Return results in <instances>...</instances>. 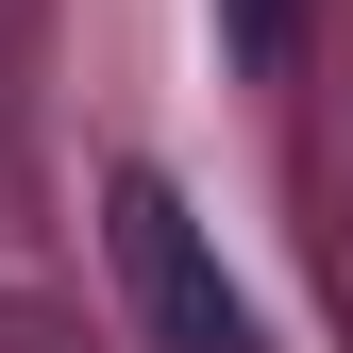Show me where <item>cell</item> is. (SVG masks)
<instances>
[{"instance_id": "obj_1", "label": "cell", "mask_w": 353, "mask_h": 353, "mask_svg": "<svg viewBox=\"0 0 353 353\" xmlns=\"http://www.w3.org/2000/svg\"><path fill=\"white\" fill-rule=\"evenodd\" d=\"M101 236H118V286H135L152 353H270V320H252L236 270L202 252V219H185L168 168H118V185H101Z\"/></svg>"}, {"instance_id": "obj_2", "label": "cell", "mask_w": 353, "mask_h": 353, "mask_svg": "<svg viewBox=\"0 0 353 353\" xmlns=\"http://www.w3.org/2000/svg\"><path fill=\"white\" fill-rule=\"evenodd\" d=\"M219 51H236V68H286L303 51V0H219Z\"/></svg>"}]
</instances>
